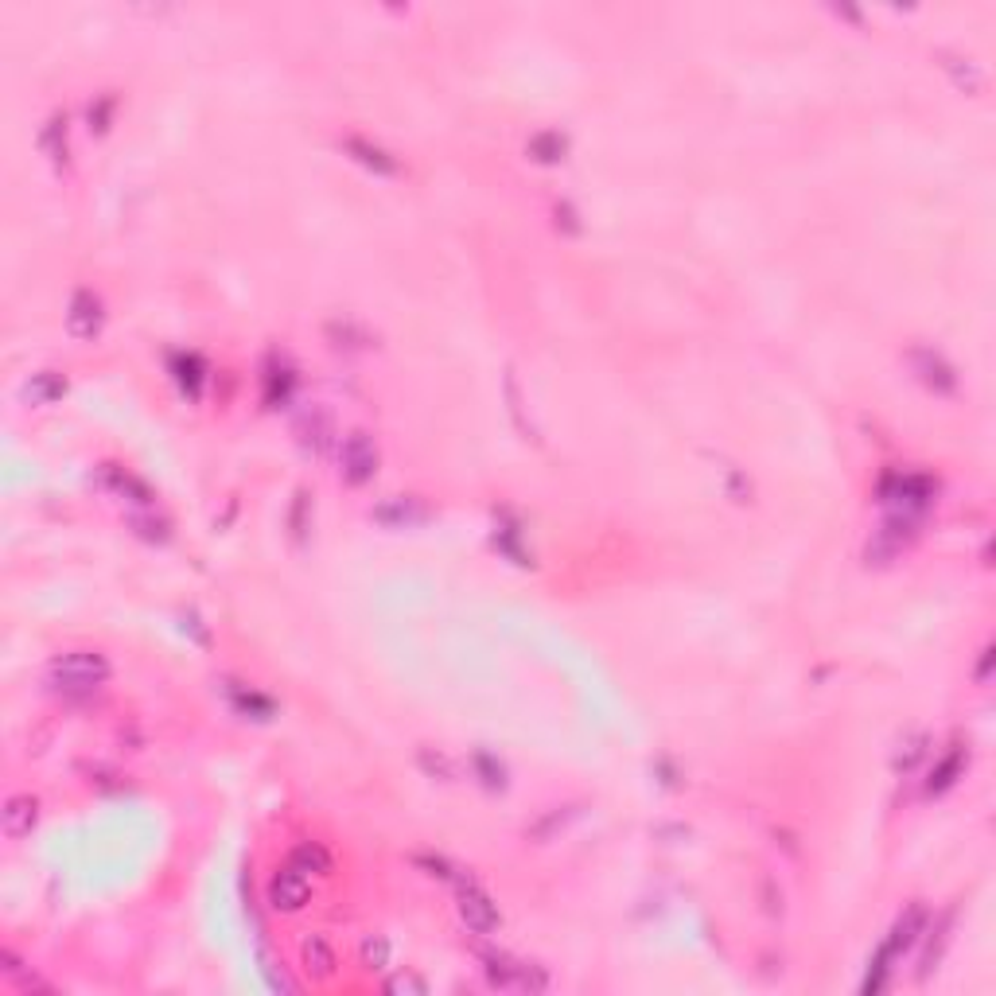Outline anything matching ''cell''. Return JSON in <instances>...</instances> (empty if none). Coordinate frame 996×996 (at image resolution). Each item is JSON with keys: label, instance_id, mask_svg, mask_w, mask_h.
<instances>
[{"label": "cell", "instance_id": "1", "mask_svg": "<svg viewBox=\"0 0 996 996\" xmlns=\"http://www.w3.org/2000/svg\"><path fill=\"white\" fill-rule=\"evenodd\" d=\"M109 677V658L102 650H63V654H55L51 658V666H47V681L59 689V693H67V697H86V693H94L102 681Z\"/></svg>", "mask_w": 996, "mask_h": 996}, {"label": "cell", "instance_id": "2", "mask_svg": "<svg viewBox=\"0 0 996 996\" xmlns=\"http://www.w3.org/2000/svg\"><path fill=\"white\" fill-rule=\"evenodd\" d=\"M926 930V907L923 903H911L895 926L888 930V938L880 942V950H876V958H872V969H868V977H864V993H876V989H884V981H888L891 973V961H899L919 938H923Z\"/></svg>", "mask_w": 996, "mask_h": 996}, {"label": "cell", "instance_id": "3", "mask_svg": "<svg viewBox=\"0 0 996 996\" xmlns=\"http://www.w3.org/2000/svg\"><path fill=\"white\" fill-rule=\"evenodd\" d=\"M483 977H487V985L498 989V993H541V989H549V973L541 965L510 958L502 950L498 954L495 950L483 954Z\"/></svg>", "mask_w": 996, "mask_h": 996}, {"label": "cell", "instance_id": "4", "mask_svg": "<svg viewBox=\"0 0 996 996\" xmlns=\"http://www.w3.org/2000/svg\"><path fill=\"white\" fill-rule=\"evenodd\" d=\"M456 911H460L463 926L471 934H495L502 926V915H498V903L479 888L471 876H460L456 880Z\"/></svg>", "mask_w": 996, "mask_h": 996}, {"label": "cell", "instance_id": "5", "mask_svg": "<svg viewBox=\"0 0 996 996\" xmlns=\"http://www.w3.org/2000/svg\"><path fill=\"white\" fill-rule=\"evenodd\" d=\"M378 440L366 432V428H355V432H347L343 440H339V471H343V479L347 483H370L374 479V471H378Z\"/></svg>", "mask_w": 996, "mask_h": 996}, {"label": "cell", "instance_id": "6", "mask_svg": "<svg viewBox=\"0 0 996 996\" xmlns=\"http://www.w3.org/2000/svg\"><path fill=\"white\" fill-rule=\"evenodd\" d=\"M880 498H884V506L891 510V518L915 522L926 506H930L934 487L926 483L923 475H891L888 483H884V491H880Z\"/></svg>", "mask_w": 996, "mask_h": 996}, {"label": "cell", "instance_id": "7", "mask_svg": "<svg viewBox=\"0 0 996 996\" xmlns=\"http://www.w3.org/2000/svg\"><path fill=\"white\" fill-rule=\"evenodd\" d=\"M265 899H269V907H273V911L292 915V911H300V907L312 899V876L288 860L285 868H277V872L269 876V884H265Z\"/></svg>", "mask_w": 996, "mask_h": 996}, {"label": "cell", "instance_id": "8", "mask_svg": "<svg viewBox=\"0 0 996 996\" xmlns=\"http://www.w3.org/2000/svg\"><path fill=\"white\" fill-rule=\"evenodd\" d=\"M102 323H106V308H102V296L98 292H90V288H78L71 296V304H67V331H71L74 339H94L98 331H102Z\"/></svg>", "mask_w": 996, "mask_h": 996}, {"label": "cell", "instance_id": "9", "mask_svg": "<svg viewBox=\"0 0 996 996\" xmlns=\"http://www.w3.org/2000/svg\"><path fill=\"white\" fill-rule=\"evenodd\" d=\"M911 366H915L919 382L930 386L934 393H954L958 390V374H954V366L938 355V351H930V347H915V351H911Z\"/></svg>", "mask_w": 996, "mask_h": 996}, {"label": "cell", "instance_id": "10", "mask_svg": "<svg viewBox=\"0 0 996 996\" xmlns=\"http://www.w3.org/2000/svg\"><path fill=\"white\" fill-rule=\"evenodd\" d=\"M36 821H39V802L32 794H12V798H4V806H0V829H4L8 841L28 837V833L36 829Z\"/></svg>", "mask_w": 996, "mask_h": 996}, {"label": "cell", "instance_id": "11", "mask_svg": "<svg viewBox=\"0 0 996 996\" xmlns=\"http://www.w3.org/2000/svg\"><path fill=\"white\" fill-rule=\"evenodd\" d=\"M98 483L106 487L109 495H117L121 502H129L133 510H148V506H152V491L144 487L141 479H133L129 471H121V467H109L106 463V467L98 471Z\"/></svg>", "mask_w": 996, "mask_h": 996}, {"label": "cell", "instance_id": "12", "mask_svg": "<svg viewBox=\"0 0 996 996\" xmlns=\"http://www.w3.org/2000/svg\"><path fill=\"white\" fill-rule=\"evenodd\" d=\"M63 393H67V378H63L59 370H36L32 378H24V386H20V401H24V405H36V409H43V405H55Z\"/></svg>", "mask_w": 996, "mask_h": 996}, {"label": "cell", "instance_id": "13", "mask_svg": "<svg viewBox=\"0 0 996 996\" xmlns=\"http://www.w3.org/2000/svg\"><path fill=\"white\" fill-rule=\"evenodd\" d=\"M343 148H347V156H351L355 164H362L366 172H374V176H397V160H393L382 144H370V141H362V137H347Z\"/></svg>", "mask_w": 996, "mask_h": 996}, {"label": "cell", "instance_id": "14", "mask_svg": "<svg viewBox=\"0 0 996 996\" xmlns=\"http://www.w3.org/2000/svg\"><path fill=\"white\" fill-rule=\"evenodd\" d=\"M300 961H304V969H308L312 977H320V981H327V977L335 973V965H339L335 946H331L323 934H308V938L300 942Z\"/></svg>", "mask_w": 996, "mask_h": 996}, {"label": "cell", "instance_id": "15", "mask_svg": "<svg viewBox=\"0 0 996 996\" xmlns=\"http://www.w3.org/2000/svg\"><path fill=\"white\" fill-rule=\"evenodd\" d=\"M296 436H300V444L308 448V452H323L327 444H331V436H335V428H331V417L323 413V409H308L300 421H296Z\"/></svg>", "mask_w": 996, "mask_h": 996}, {"label": "cell", "instance_id": "16", "mask_svg": "<svg viewBox=\"0 0 996 996\" xmlns=\"http://www.w3.org/2000/svg\"><path fill=\"white\" fill-rule=\"evenodd\" d=\"M425 506L417 502V498H390L386 506H378L374 510V518L378 522H386L393 530H405V526H413V522H425Z\"/></svg>", "mask_w": 996, "mask_h": 996}, {"label": "cell", "instance_id": "17", "mask_svg": "<svg viewBox=\"0 0 996 996\" xmlns=\"http://www.w3.org/2000/svg\"><path fill=\"white\" fill-rule=\"evenodd\" d=\"M39 148L51 164H67V113H51L39 129Z\"/></svg>", "mask_w": 996, "mask_h": 996}, {"label": "cell", "instance_id": "18", "mask_svg": "<svg viewBox=\"0 0 996 996\" xmlns=\"http://www.w3.org/2000/svg\"><path fill=\"white\" fill-rule=\"evenodd\" d=\"M961 767H965V759H961V751L954 747V751H946L938 763H934V771H930V779H926V794H942L946 786H954L958 783V775H961Z\"/></svg>", "mask_w": 996, "mask_h": 996}, {"label": "cell", "instance_id": "19", "mask_svg": "<svg viewBox=\"0 0 996 996\" xmlns=\"http://www.w3.org/2000/svg\"><path fill=\"white\" fill-rule=\"evenodd\" d=\"M565 148H569V141L557 133V129H545V133H537V137H530V156H534L537 164H557V160H565Z\"/></svg>", "mask_w": 996, "mask_h": 996}, {"label": "cell", "instance_id": "20", "mask_svg": "<svg viewBox=\"0 0 996 996\" xmlns=\"http://www.w3.org/2000/svg\"><path fill=\"white\" fill-rule=\"evenodd\" d=\"M172 370H176V382H179V390L183 393H191V397H199V390H203V362H199V355H179L176 362H172Z\"/></svg>", "mask_w": 996, "mask_h": 996}, {"label": "cell", "instance_id": "21", "mask_svg": "<svg viewBox=\"0 0 996 996\" xmlns=\"http://www.w3.org/2000/svg\"><path fill=\"white\" fill-rule=\"evenodd\" d=\"M292 864L296 868H304V872H331V856H327V849L323 845H316V841H304V845H296L292 849Z\"/></svg>", "mask_w": 996, "mask_h": 996}, {"label": "cell", "instance_id": "22", "mask_svg": "<svg viewBox=\"0 0 996 996\" xmlns=\"http://www.w3.org/2000/svg\"><path fill=\"white\" fill-rule=\"evenodd\" d=\"M133 530H137L144 541H168V537H172L168 518L152 514V506H148V510H133Z\"/></svg>", "mask_w": 996, "mask_h": 996}, {"label": "cell", "instance_id": "23", "mask_svg": "<svg viewBox=\"0 0 996 996\" xmlns=\"http://www.w3.org/2000/svg\"><path fill=\"white\" fill-rule=\"evenodd\" d=\"M230 697H234L238 712H253L257 720H269V712H273V705H269V701H265L261 693H253V689L238 685V681H230Z\"/></svg>", "mask_w": 996, "mask_h": 996}, {"label": "cell", "instance_id": "24", "mask_svg": "<svg viewBox=\"0 0 996 996\" xmlns=\"http://www.w3.org/2000/svg\"><path fill=\"white\" fill-rule=\"evenodd\" d=\"M362 965L366 969H386L390 965V942L382 934H366L362 938Z\"/></svg>", "mask_w": 996, "mask_h": 996}, {"label": "cell", "instance_id": "25", "mask_svg": "<svg viewBox=\"0 0 996 996\" xmlns=\"http://www.w3.org/2000/svg\"><path fill=\"white\" fill-rule=\"evenodd\" d=\"M942 59H946L942 67L954 74V82H958L961 90H981V71H977L973 63H965V59H950V55H942Z\"/></svg>", "mask_w": 996, "mask_h": 996}, {"label": "cell", "instance_id": "26", "mask_svg": "<svg viewBox=\"0 0 996 996\" xmlns=\"http://www.w3.org/2000/svg\"><path fill=\"white\" fill-rule=\"evenodd\" d=\"M386 989H390V993H417V996H425L428 993V981L413 977V973H393L390 981H386Z\"/></svg>", "mask_w": 996, "mask_h": 996}, {"label": "cell", "instance_id": "27", "mask_svg": "<svg viewBox=\"0 0 996 996\" xmlns=\"http://www.w3.org/2000/svg\"><path fill=\"white\" fill-rule=\"evenodd\" d=\"M109 113H113V98H109V94H102L98 102H90V113H86V117H90V129H94V133H106Z\"/></svg>", "mask_w": 996, "mask_h": 996}, {"label": "cell", "instance_id": "28", "mask_svg": "<svg viewBox=\"0 0 996 996\" xmlns=\"http://www.w3.org/2000/svg\"><path fill=\"white\" fill-rule=\"evenodd\" d=\"M572 814H576V810H569V814H549L541 825H534V837H549L553 829H565V821H569Z\"/></svg>", "mask_w": 996, "mask_h": 996}, {"label": "cell", "instance_id": "29", "mask_svg": "<svg viewBox=\"0 0 996 996\" xmlns=\"http://www.w3.org/2000/svg\"><path fill=\"white\" fill-rule=\"evenodd\" d=\"M919 755H923V736H915V740L907 744V751H899V759H895V763H899V767L907 771V767H911V763H915Z\"/></svg>", "mask_w": 996, "mask_h": 996}]
</instances>
